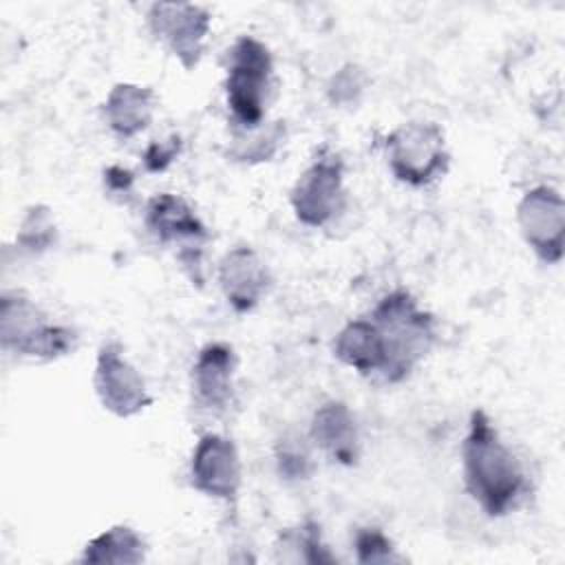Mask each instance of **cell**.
<instances>
[{"label": "cell", "instance_id": "1", "mask_svg": "<svg viewBox=\"0 0 565 565\" xmlns=\"http://www.w3.org/2000/svg\"><path fill=\"white\" fill-rule=\"evenodd\" d=\"M461 457L466 488L488 516H503L516 508L527 490L525 475L519 459L501 441L492 419L481 408L470 413Z\"/></svg>", "mask_w": 565, "mask_h": 565}, {"label": "cell", "instance_id": "2", "mask_svg": "<svg viewBox=\"0 0 565 565\" xmlns=\"http://www.w3.org/2000/svg\"><path fill=\"white\" fill-rule=\"evenodd\" d=\"M371 320L382 335L386 353L382 377L388 384H397L411 375L433 347L435 318L419 309L406 289H395L375 305Z\"/></svg>", "mask_w": 565, "mask_h": 565}, {"label": "cell", "instance_id": "3", "mask_svg": "<svg viewBox=\"0 0 565 565\" xmlns=\"http://www.w3.org/2000/svg\"><path fill=\"white\" fill-rule=\"evenodd\" d=\"M271 75L274 60L260 40L241 35L227 51L225 99L241 128L249 130L263 124Z\"/></svg>", "mask_w": 565, "mask_h": 565}, {"label": "cell", "instance_id": "4", "mask_svg": "<svg viewBox=\"0 0 565 565\" xmlns=\"http://www.w3.org/2000/svg\"><path fill=\"white\" fill-rule=\"evenodd\" d=\"M386 161L393 177L422 188L444 177L450 166L444 130L435 121H408L384 137Z\"/></svg>", "mask_w": 565, "mask_h": 565}, {"label": "cell", "instance_id": "5", "mask_svg": "<svg viewBox=\"0 0 565 565\" xmlns=\"http://www.w3.org/2000/svg\"><path fill=\"white\" fill-rule=\"evenodd\" d=\"M0 340L7 351L24 358L55 360L75 344L68 327L46 320L42 309L20 294H4L0 300Z\"/></svg>", "mask_w": 565, "mask_h": 565}, {"label": "cell", "instance_id": "6", "mask_svg": "<svg viewBox=\"0 0 565 565\" xmlns=\"http://www.w3.org/2000/svg\"><path fill=\"white\" fill-rule=\"evenodd\" d=\"M289 203L300 223L322 227L333 221L347 203L344 161L329 146H322L313 163L298 177Z\"/></svg>", "mask_w": 565, "mask_h": 565}, {"label": "cell", "instance_id": "7", "mask_svg": "<svg viewBox=\"0 0 565 565\" xmlns=\"http://www.w3.org/2000/svg\"><path fill=\"white\" fill-rule=\"evenodd\" d=\"M516 223L532 252L547 265L563 260L565 252V201L558 190L536 185L516 205Z\"/></svg>", "mask_w": 565, "mask_h": 565}, {"label": "cell", "instance_id": "8", "mask_svg": "<svg viewBox=\"0 0 565 565\" xmlns=\"http://www.w3.org/2000/svg\"><path fill=\"white\" fill-rule=\"evenodd\" d=\"M148 26L183 68L192 71L205 51L210 13L190 2H154L148 9Z\"/></svg>", "mask_w": 565, "mask_h": 565}, {"label": "cell", "instance_id": "9", "mask_svg": "<svg viewBox=\"0 0 565 565\" xmlns=\"http://www.w3.org/2000/svg\"><path fill=\"white\" fill-rule=\"evenodd\" d=\"M95 391L102 406L117 417H132L152 404L141 373L126 360L117 340H108L97 351Z\"/></svg>", "mask_w": 565, "mask_h": 565}, {"label": "cell", "instance_id": "10", "mask_svg": "<svg viewBox=\"0 0 565 565\" xmlns=\"http://www.w3.org/2000/svg\"><path fill=\"white\" fill-rule=\"evenodd\" d=\"M241 457L234 441L216 433H205L192 452V486L207 497L234 503L241 490Z\"/></svg>", "mask_w": 565, "mask_h": 565}, {"label": "cell", "instance_id": "11", "mask_svg": "<svg viewBox=\"0 0 565 565\" xmlns=\"http://www.w3.org/2000/svg\"><path fill=\"white\" fill-rule=\"evenodd\" d=\"M218 285L234 311H252L269 287V271L252 247H234L218 263Z\"/></svg>", "mask_w": 565, "mask_h": 565}, {"label": "cell", "instance_id": "12", "mask_svg": "<svg viewBox=\"0 0 565 565\" xmlns=\"http://www.w3.org/2000/svg\"><path fill=\"white\" fill-rule=\"evenodd\" d=\"M236 353L225 342L205 344L192 366V388L199 404L210 411H225L234 395Z\"/></svg>", "mask_w": 565, "mask_h": 565}, {"label": "cell", "instance_id": "13", "mask_svg": "<svg viewBox=\"0 0 565 565\" xmlns=\"http://www.w3.org/2000/svg\"><path fill=\"white\" fill-rule=\"evenodd\" d=\"M143 223L159 243H199L207 238V230L203 221L194 214V210L181 196L170 192L154 194L148 201Z\"/></svg>", "mask_w": 565, "mask_h": 565}, {"label": "cell", "instance_id": "14", "mask_svg": "<svg viewBox=\"0 0 565 565\" xmlns=\"http://www.w3.org/2000/svg\"><path fill=\"white\" fill-rule=\"evenodd\" d=\"M157 106V95L148 86L139 84H115L102 104L104 119L108 128L121 137L130 139L148 128Z\"/></svg>", "mask_w": 565, "mask_h": 565}, {"label": "cell", "instance_id": "15", "mask_svg": "<svg viewBox=\"0 0 565 565\" xmlns=\"http://www.w3.org/2000/svg\"><path fill=\"white\" fill-rule=\"evenodd\" d=\"M311 439L344 466H353L358 461L360 439L355 417L342 402H327L313 413Z\"/></svg>", "mask_w": 565, "mask_h": 565}, {"label": "cell", "instance_id": "16", "mask_svg": "<svg viewBox=\"0 0 565 565\" xmlns=\"http://www.w3.org/2000/svg\"><path fill=\"white\" fill-rule=\"evenodd\" d=\"M333 355L342 364L355 369L360 375H382V369L386 364L384 342L371 318H358L347 322L333 340Z\"/></svg>", "mask_w": 565, "mask_h": 565}, {"label": "cell", "instance_id": "17", "mask_svg": "<svg viewBox=\"0 0 565 565\" xmlns=\"http://www.w3.org/2000/svg\"><path fill=\"white\" fill-rule=\"evenodd\" d=\"M79 561L93 565H137L146 561V543L132 527L113 525L86 543Z\"/></svg>", "mask_w": 565, "mask_h": 565}, {"label": "cell", "instance_id": "18", "mask_svg": "<svg viewBox=\"0 0 565 565\" xmlns=\"http://www.w3.org/2000/svg\"><path fill=\"white\" fill-rule=\"evenodd\" d=\"M247 130V128H243ZM285 139V126L282 121H274L267 128H249L247 137H236L234 146L230 148V157L234 161H243V163H260V161H269L276 150L280 148Z\"/></svg>", "mask_w": 565, "mask_h": 565}, {"label": "cell", "instance_id": "19", "mask_svg": "<svg viewBox=\"0 0 565 565\" xmlns=\"http://www.w3.org/2000/svg\"><path fill=\"white\" fill-rule=\"evenodd\" d=\"M287 550L296 552L291 556V561H305V563H333L335 561V556L322 543L320 527L313 521H305L302 525L282 532L278 552L285 554Z\"/></svg>", "mask_w": 565, "mask_h": 565}, {"label": "cell", "instance_id": "20", "mask_svg": "<svg viewBox=\"0 0 565 565\" xmlns=\"http://www.w3.org/2000/svg\"><path fill=\"white\" fill-rule=\"evenodd\" d=\"M55 238H57V230H55L51 210L46 205L29 207L26 216L20 223L15 241L29 252H44L55 243Z\"/></svg>", "mask_w": 565, "mask_h": 565}, {"label": "cell", "instance_id": "21", "mask_svg": "<svg viewBox=\"0 0 565 565\" xmlns=\"http://www.w3.org/2000/svg\"><path fill=\"white\" fill-rule=\"evenodd\" d=\"M355 561L362 565H384L404 561L393 541L377 527H362L355 532Z\"/></svg>", "mask_w": 565, "mask_h": 565}, {"label": "cell", "instance_id": "22", "mask_svg": "<svg viewBox=\"0 0 565 565\" xmlns=\"http://www.w3.org/2000/svg\"><path fill=\"white\" fill-rule=\"evenodd\" d=\"M366 86V73L355 66V64H347L342 66L329 82V99L333 104H351L358 102V97L362 95Z\"/></svg>", "mask_w": 565, "mask_h": 565}, {"label": "cell", "instance_id": "23", "mask_svg": "<svg viewBox=\"0 0 565 565\" xmlns=\"http://www.w3.org/2000/svg\"><path fill=\"white\" fill-rule=\"evenodd\" d=\"M278 472L285 479H307L311 472V457L307 448L296 439H285L278 444Z\"/></svg>", "mask_w": 565, "mask_h": 565}, {"label": "cell", "instance_id": "24", "mask_svg": "<svg viewBox=\"0 0 565 565\" xmlns=\"http://www.w3.org/2000/svg\"><path fill=\"white\" fill-rule=\"evenodd\" d=\"M181 152V137L172 135L166 141H152L143 152V166L148 172H163Z\"/></svg>", "mask_w": 565, "mask_h": 565}, {"label": "cell", "instance_id": "25", "mask_svg": "<svg viewBox=\"0 0 565 565\" xmlns=\"http://www.w3.org/2000/svg\"><path fill=\"white\" fill-rule=\"evenodd\" d=\"M132 181H135L132 172L124 170L121 166H110V168H106V172H104V183H106V188H108L110 192H115V194H128L130 188H132Z\"/></svg>", "mask_w": 565, "mask_h": 565}]
</instances>
